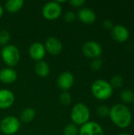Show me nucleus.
<instances>
[{
	"mask_svg": "<svg viewBox=\"0 0 134 135\" xmlns=\"http://www.w3.org/2000/svg\"><path fill=\"white\" fill-rule=\"evenodd\" d=\"M109 117L111 121L120 129L128 128L133 121V114L130 108L122 103L114 104L110 108Z\"/></svg>",
	"mask_w": 134,
	"mask_h": 135,
	"instance_id": "1",
	"label": "nucleus"
},
{
	"mask_svg": "<svg viewBox=\"0 0 134 135\" xmlns=\"http://www.w3.org/2000/svg\"><path fill=\"white\" fill-rule=\"evenodd\" d=\"M92 94L99 100H107L110 99L114 93V89L110 82L104 79H97L92 84Z\"/></svg>",
	"mask_w": 134,
	"mask_h": 135,
	"instance_id": "2",
	"label": "nucleus"
},
{
	"mask_svg": "<svg viewBox=\"0 0 134 135\" xmlns=\"http://www.w3.org/2000/svg\"><path fill=\"white\" fill-rule=\"evenodd\" d=\"M90 110L88 107L83 103H77L73 105L70 112V118L77 126H82L90 121Z\"/></svg>",
	"mask_w": 134,
	"mask_h": 135,
	"instance_id": "3",
	"label": "nucleus"
},
{
	"mask_svg": "<svg viewBox=\"0 0 134 135\" xmlns=\"http://www.w3.org/2000/svg\"><path fill=\"white\" fill-rule=\"evenodd\" d=\"M1 57L8 67H13L17 65L21 59L19 49L13 44H7L1 50Z\"/></svg>",
	"mask_w": 134,
	"mask_h": 135,
	"instance_id": "4",
	"label": "nucleus"
},
{
	"mask_svg": "<svg viewBox=\"0 0 134 135\" xmlns=\"http://www.w3.org/2000/svg\"><path fill=\"white\" fill-rule=\"evenodd\" d=\"M20 120L13 115L6 116L0 122V131L6 135L15 134L20 130Z\"/></svg>",
	"mask_w": 134,
	"mask_h": 135,
	"instance_id": "5",
	"label": "nucleus"
},
{
	"mask_svg": "<svg viewBox=\"0 0 134 135\" xmlns=\"http://www.w3.org/2000/svg\"><path fill=\"white\" fill-rule=\"evenodd\" d=\"M62 8L59 1H51L47 2L42 8L43 17L49 21L58 19L62 14Z\"/></svg>",
	"mask_w": 134,
	"mask_h": 135,
	"instance_id": "6",
	"label": "nucleus"
},
{
	"mask_svg": "<svg viewBox=\"0 0 134 135\" xmlns=\"http://www.w3.org/2000/svg\"><path fill=\"white\" fill-rule=\"evenodd\" d=\"M82 52L87 58L92 60L99 59L103 53V48L100 43L94 40H89L83 44Z\"/></svg>",
	"mask_w": 134,
	"mask_h": 135,
	"instance_id": "7",
	"label": "nucleus"
},
{
	"mask_svg": "<svg viewBox=\"0 0 134 135\" xmlns=\"http://www.w3.org/2000/svg\"><path fill=\"white\" fill-rule=\"evenodd\" d=\"M111 34L112 38L118 43L126 42L130 36L129 29L122 24L115 25L111 30Z\"/></svg>",
	"mask_w": 134,
	"mask_h": 135,
	"instance_id": "8",
	"label": "nucleus"
},
{
	"mask_svg": "<svg viewBox=\"0 0 134 135\" xmlns=\"http://www.w3.org/2000/svg\"><path fill=\"white\" fill-rule=\"evenodd\" d=\"M79 135H104V131L101 125L98 123L88 121L81 126Z\"/></svg>",
	"mask_w": 134,
	"mask_h": 135,
	"instance_id": "9",
	"label": "nucleus"
},
{
	"mask_svg": "<svg viewBox=\"0 0 134 135\" xmlns=\"http://www.w3.org/2000/svg\"><path fill=\"white\" fill-rule=\"evenodd\" d=\"M74 84V76L69 71L62 72L57 78V85L62 91H69Z\"/></svg>",
	"mask_w": 134,
	"mask_h": 135,
	"instance_id": "10",
	"label": "nucleus"
},
{
	"mask_svg": "<svg viewBox=\"0 0 134 135\" xmlns=\"http://www.w3.org/2000/svg\"><path fill=\"white\" fill-rule=\"evenodd\" d=\"M46 52L44 44L40 42L32 43L28 48V55L30 58L36 62L43 60L45 57Z\"/></svg>",
	"mask_w": 134,
	"mask_h": 135,
	"instance_id": "11",
	"label": "nucleus"
},
{
	"mask_svg": "<svg viewBox=\"0 0 134 135\" xmlns=\"http://www.w3.org/2000/svg\"><path fill=\"white\" fill-rule=\"evenodd\" d=\"M44 47L46 51L51 55H57L60 54L62 51V44L59 39L55 36H50L48 37L44 44Z\"/></svg>",
	"mask_w": 134,
	"mask_h": 135,
	"instance_id": "12",
	"label": "nucleus"
},
{
	"mask_svg": "<svg viewBox=\"0 0 134 135\" xmlns=\"http://www.w3.org/2000/svg\"><path fill=\"white\" fill-rule=\"evenodd\" d=\"M15 101L14 93L9 89H0V109H7L10 108Z\"/></svg>",
	"mask_w": 134,
	"mask_h": 135,
	"instance_id": "13",
	"label": "nucleus"
},
{
	"mask_svg": "<svg viewBox=\"0 0 134 135\" xmlns=\"http://www.w3.org/2000/svg\"><path fill=\"white\" fill-rule=\"evenodd\" d=\"M78 19L85 24H92L96 20V13L89 8L83 7L81 8L77 14Z\"/></svg>",
	"mask_w": 134,
	"mask_h": 135,
	"instance_id": "14",
	"label": "nucleus"
},
{
	"mask_svg": "<svg viewBox=\"0 0 134 135\" xmlns=\"http://www.w3.org/2000/svg\"><path fill=\"white\" fill-rule=\"evenodd\" d=\"M17 78V73L12 67H5L0 70V81L4 84L13 83Z\"/></svg>",
	"mask_w": 134,
	"mask_h": 135,
	"instance_id": "15",
	"label": "nucleus"
},
{
	"mask_svg": "<svg viewBox=\"0 0 134 135\" xmlns=\"http://www.w3.org/2000/svg\"><path fill=\"white\" fill-rule=\"evenodd\" d=\"M34 70L36 74L40 78H46L50 74V66L44 60L36 62Z\"/></svg>",
	"mask_w": 134,
	"mask_h": 135,
	"instance_id": "16",
	"label": "nucleus"
},
{
	"mask_svg": "<svg viewBox=\"0 0 134 135\" xmlns=\"http://www.w3.org/2000/svg\"><path fill=\"white\" fill-rule=\"evenodd\" d=\"M24 4L23 0H8L5 3V9L10 13H15L21 9Z\"/></svg>",
	"mask_w": 134,
	"mask_h": 135,
	"instance_id": "17",
	"label": "nucleus"
},
{
	"mask_svg": "<svg viewBox=\"0 0 134 135\" xmlns=\"http://www.w3.org/2000/svg\"><path fill=\"white\" fill-rule=\"evenodd\" d=\"M36 116V112L33 108H24L21 115H20V119L21 122L28 123L32 122Z\"/></svg>",
	"mask_w": 134,
	"mask_h": 135,
	"instance_id": "18",
	"label": "nucleus"
},
{
	"mask_svg": "<svg viewBox=\"0 0 134 135\" xmlns=\"http://www.w3.org/2000/svg\"><path fill=\"white\" fill-rule=\"evenodd\" d=\"M120 100L124 104L133 103L134 93L128 89H122L120 93Z\"/></svg>",
	"mask_w": 134,
	"mask_h": 135,
	"instance_id": "19",
	"label": "nucleus"
},
{
	"mask_svg": "<svg viewBox=\"0 0 134 135\" xmlns=\"http://www.w3.org/2000/svg\"><path fill=\"white\" fill-rule=\"evenodd\" d=\"M109 82H110V84H111V85L112 86L113 89H118V88H121V87L123 86L124 79L121 75L117 74V75L113 76Z\"/></svg>",
	"mask_w": 134,
	"mask_h": 135,
	"instance_id": "20",
	"label": "nucleus"
},
{
	"mask_svg": "<svg viewBox=\"0 0 134 135\" xmlns=\"http://www.w3.org/2000/svg\"><path fill=\"white\" fill-rule=\"evenodd\" d=\"M79 134V130L77 128V126L74 123H68L64 130H63V135H78Z\"/></svg>",
	"mask_w": 134,
	"mask_h": 135,
	"instance_id": "21",
	"label": "nucleus"
},
{
	"mask_svg": "<svg viewBox=\"0 0 134 135\" xmlns=\"http://www.w3.org/2000/svg\"><path fill=\"white\" fill-rule=\"evenodd\" d=\"M10 40V34L9 31L6 29H2L0 31V46H6L9 44V41Z\"/></svg>",
	"mask_w": 134,
	"mask_h": 135,
	"instance_id": "22",
	"label": "nucleus"
},
{
	"mask_svg": "<svg viewBox=\"0 0 134 135\" xmlns=\"http://www.w3.org/2000/svg\"><path fill=\"white\" fill-rule=\"evenodd\" d=\"M109 112H110V108L105 104H101L98 106L96 108V114L101 118H105L109 116Z\"/></svg>",
	"mask_w": 134,
	"mask_h": 135,
	"instance_id": "23",
	"label": "nucleus"
},
{
	"mask_svg": "<svg viewBox=\"0 0 134 135\" xmlns=\"http://www.w3.org/2000/svg\"><path fill=\"white\" fill-rule=\"evenodd\" d=\"M59 100L62 104L69 105L72 100V97H71L70 93L68 91H62L59 96Z\"/></svg>",
	"mask_w": 134,
	"mask_h": 135,
	"instance_id": "24",
	"label": "nucleus"
},
{
	"mask_svg": "<svg viewBox=\"0 0 134 135\" xmlns=\"http://www.w3.org/2000/svg\"><path fill=\"white\" fill-rule=\"evenodd\" d=\"M103 66V61L99 58L96 59H92L90 63V68L93 71H99Z\"/></svg>",
	"mask_w": 134,
	"mask_h": 135,
	"instance_id": "25",
	"label": "nucleus"
},
{
	"mask_svg": "<svg viewBox=\"0 0 134 135\" xmlns=\"http://www.w3.org/2000/svg\"><path fill=\"white\" fill-rule=\"evenodd\" d=\"M77 15L73 11H67L64 14V20L66 22H73L76 20Z\"/></svg>",
	"mask_w": 134,
	"mask_h": 135,
	"instance_id": "26",
	"label": "nucleus"
},
{
	"mask_svg": "<svg viewBox=\"0 0 134 135\" xmlns=\"http://www.w3.org/2000/svg\"><path fill=\"white\" fill-rule=\"evenodd\" d=\"M70 4L73 6V7H81L82 6H84V4L85 3V0H70Z\"/></svg>",
	"mask_w": 134,
	"mask_h": 135,
	"instance_id": "27",
	"label": "nucleus"
},
{
	"mask_svg": "<svg viewBox=\"0 0 134 135\" xmlns=\"http://www.w3.org/2000/svg\"><path fill=\"white\" fill-rule=\"evenodd\" d=\"M115 25L113 24V21L110 19H106L103 21V27L105 28V29H107V30H111L113 26Z\"/></svg>",
	"mask_w": 134,
	"mask_h": 135,
	"instance_id": "28",
	"label": "nucleus"
},
{
	"mask_svg": "<svg viewBox=\"0 0 134 135\" xmlns=\"http://www.w3.org/2000/svg\"><path fill=\"white\" fill-rule=\"evenodd\" d=\"M3 13H4V9H3V7L0 5V19H1V17H2V15H3Z\"/></svg>",
	"mask_w": 134,
	"mask_h": 135,
	"instance_id": "29",
	"label": "nucleus"
},
{
	"mask_svg": "<svg viewBox=\"0 0 134 135\" xmlns=\"http://www.w3.org/2000/svg\"><path fill=\"white\" fill-rule=\"evenodd\" d=\"M117 135H131L130 134H128V133H121V134H118Z\"/></svg>",
	"mask_w": 134,
	"mask_h": 135,
	"instance_id": "30",
	"label": "nucleus"
},
{
	"mask_svg": "<svg viewBox=\"0 0 134 135\" xmlns=\"http://www.w3.org/2000/svg\"><path fill=\"white\" fill-rule=\"evenodd\" d=\"M133 105H134V101H133Z\"/></svg>",
	"mask_w": 134,
	"mask_h": 135,
	"instance_id": "31",
	"label": "nucleus"
}]
</instances>
